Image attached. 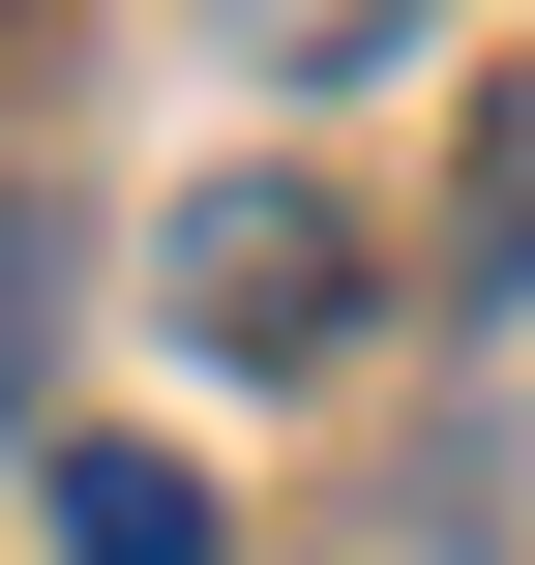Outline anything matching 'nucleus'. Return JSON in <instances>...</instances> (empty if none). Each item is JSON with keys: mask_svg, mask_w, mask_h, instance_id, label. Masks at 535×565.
Listing matches in <instances>:
<instances>
[{"mask_svg": "<svg viewBox=\"0 0 535 565\" xmlns=\"http://www.w3.org/2000/svg\"><path fill=\"white\" fill-rule=\"evenodd\" d=\"M179 328H208V358H357V209L208 179V209H179Z\"/></svg>", "mask_w": 535, "mask_h": 565, "instance_id": "f257e3e1", "label": "nucleus"}, {"mask_svg": "<svg viewBox=\"0 0 535 565\" xmlns=\"http://www.w3.org/2000/svg\"><path fill=\"white\" fill-rule=\"evenodd\" d=\"M60 477V565H208V477L179 447H30Z\"/></svg>", "mask_w": 535, "mask_h": 565, "instance_id": "f03ea898", "label": "nucleus"}, {"mask_svg": "<svg viewBox=\"0 0 535 565\" xmlns=\"http://www.w3.org/2000/svg\"><path fill=\"white\" fill-rule=\"evenodd\" d=\"M30 387H60V209L0 179V417H30Z\"/></svg>", "mask_w": 535, "mask_h": 565, "instance_id": "7ed1b4c3", "label": "nucleus"}, {"mask_svg": "<svg viewBox=\"0 0 535 565\" xmlns=\"http://www.w3.org/2000/svg\"><path fill=\"white\" fill-rule=\"evenodd\" d=\"M268 60H298V89H357V60H417V0H268Z\"/></svg>", "mask_w": 535, "mask_h": 565, "instance_id": "20e7f679", "label": "nucleus"}]
</instances>
